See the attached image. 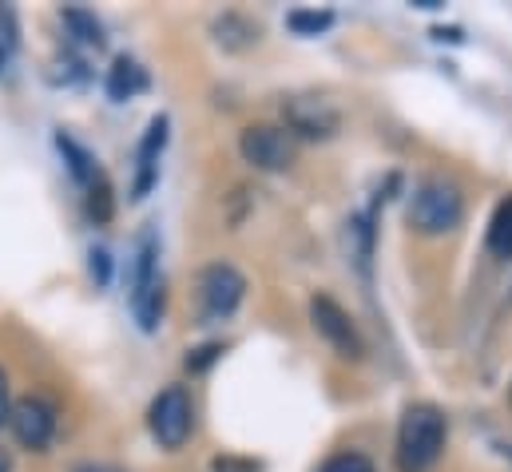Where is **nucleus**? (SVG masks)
<instances>
[{
	"mask_svg": "<svg viewBox=\"0 0 512 472\" xmlns=\"http://www.w3.org/2000/svg\"><path fill=\"white\" fill-rule=\"evenodd\" d=\"M128 302L143 334H155L163 326L167 290H163V270H159V235H155V227H143L135 235V246H131Z\"/></svg>",
	"mask_w": 512,
	"mask_h": 472,
	"instance_id": "obj_1",
	"label": "nucleus"
},
{
	"mask_svg": "<svg viewBox=\"0 0 512 472\" xmlns=\"http://www.w3.org/2000/svg\"><path fill=\"white\" fill-rule=\"evenodd\" d=\"M445 413L437 405H409L397 425V469L401 472H429L445 453Z\"/></svg>",
	"mask_w": 512,
	"mask_h": 472,
	"instance_id": "obj_2",
	"label": "nucleus"
},
{
	"mask_svg": "<svg viewBox=\"0 0 512 472\" xmlns=\"http://www.w3.org/2000/svg\"><path fill=\"white\" fill-rule=\"evenodd\" d=\"M461 219H465V195L457 183L437 179V175L417 183V191L409 199V227L417 235H449L461 227Z\"/></svg>",
	"mask_w": 512,
	"mask_h": 472,
	"instance_id": "obj_3",
	"label": "nucleus"
},
{
	"mask_svg": "<svg viewBox=\"0 0 512 472\" xmlns=\"http://www.w3.org/2000/svg\"><path fill=\"white\" fill-rule=\"evenodd\" d=\"M247 294V278L231 266V262H211L199 270L195 278V306H199V322L203 326H219L227 322Z\"/></svg>",
	"mask_w": 512,
	"mask_h": 472,
	"instance_id": "obj_4",
	"label": "nucleus"
},
{
	"mask_svg": "<svg viewBox=\"0 0 512 472\" xmlns=\"http://www.w3.org/2000/svg\"><path fill=\"white\" fill-rule=\"evenodd\" d=\"M147 429L155 437L159 449L167 453H179L191 433H195V401L187 393V385H167L155 393L151 409H147Z\"/></svg>",
	"mask_w": 512,
	"mask_h": 472,
	"instance_id": "obj_5",
	"label": "nucleus"
},
{
	"mask_svg": "<svg viewBox=\"0 0 512 472\" xmlns=\"http://www.w3.org/2000/svg\"><path fill=\"white\" fill-rule=\"evenodd\" d=\"M8 429L16 437L20 449L28 453H48V445L56 441V429H60V413L48 397H20L12 401V413H8Z\"/></svg>",
	"mask_w": 512,
	"mask_h": 472,
	"instance_id": "obj_6",
	"label": "nucleus"
},
{
	"mask_svg": "<svg viewBox=\"0 0 512 472\" xmlns=\"http://www.w3.org/2000/svg\"><path fill=\"white\" fill-rule=\"evenodd\" d=\"M239 151L255 171H286L294 163L298 139L278 123H251L239 135Z\"/></svg>",
	"mask_w": 512,
	"mask_h": 472,
	"instance_id": "obj_7",
	"label": "nucleus"
},
{
	"mask_svg": "<svg viewBox=\"0 0 512 472\" xmlns=\"http://www.w3.org/2000/svg\"><path fill=\"white\" fill-rule=\"evenodd\" d=\"M310 318H314V330L338 350V357H346V361H362L366 342H362L354 318H350L330 294H318V298L310 302Z\"/></svg>",
	"mask_w": 512,
	"mask_h": 472,
	"instance_id": "obj_8",
	"label": "nucleus"
},
{
	"mask_svg": "<svg viewBox=\"0 0 512 472\" xmlns=\"http://www.w3.org/2000/svg\"><path fill=\"white\" fill-rule=\"evenodd\" d=\"M282 119H286V131L294 139H330L342 127L338 108L322 96H290L282 104Z\"/></svg>",
	"mask_w": 512,
	"mask_h": 472,
	"instance_id": "obj_9",
	"label": "nucleus"
},
{
	"mask_svg": "<svg viewBox=\"0 0 512 472\" xmlns=\"http://www.w3.org/2000/svg\"><path fill=\"white\" fill-rule=\"evenodd\" d=\"M167 147V116H155L147 123L139 151H135V179H131V199H147L159 183V159Z\"/></svg>",
	"mask_w": 512,
	"mask_h": 472,
	"instance_id": "obj_10",
	"label": "nucleus"
},
{
	"mask_svg": "<svg viewBox=\"0 0 512 472\" xmlns=\"http://www.w3.org/2000/svg\"><path fill=\"white\" fill-rule=\"evenodd\" d=\"M104 88H108V100L124 104L135 92L147 88V76H143V68H139L131 56H116V64L108 68V84H104Z\"/></svg>",
	"mask_w": 512,
	"mask_h": 472,
	"instance_id": "obj_11",
	"label": "nucleus"
},
{
	"mask_svg": "<svg viewBox=\"0 0 512 472\" xmlns=\"http://www.w3.org/2000/svg\"><path fill=\"white\" fill-rule=\"evenodd\" d=\"M56 147H60V155H64V163H68V171H72V179H76V183L92 187L96 179H104V171L96 167L92 151H88V147H80L68 131H60V135H56Z\"/></svg>",
	"mask_w": 512,
	"mask_h": 472,
	"instance_id": "obj_12",
	"label": "nucleus"
},
{
	"mask_svg": "<svg viewBox=\"0 0 512 472\" xmlns=\"http://www.w3.org/2000/svg\"><path fill=\"white\" fill-rule=\"evenodd\" d=\"M64 16V28H68V36L80 44V48H104L108 44V36H104V24L96 20V12H88V8H64L60 12Z\"/></svg>",
	"mask_w": 512,
	"mask_h": 472,
	"instance_id": "obj_13",
	"label": "nucleus"
},
{
	"mask_svg": "<svg viewBox=\"0 0 512 472\" xmlns=\"http://www.w3.org/2000/svg\"><path fill=\"white\" fill-rule=\"evenodd\" d=\"M489 250L497 258H509L512 254V195L493 211V223H489Z\"/></svg>",
	"mask_w": 512,
	"mask_h": 472,
	"instance_id": "obj_14",
	"label": "nucleus"
},
{
	"mask_svg": "<svg viewBox=\"0 0 512 472\" xmlns=\"http://www.w3.org/2000/svg\"><path fill=\"white\" fill-rule=\"evenodd\" d=\"M330 24H334V12H330V8H294V12L286 16V28L298 32V36H318V32H326Z\"/></svg>",
	"mask_w": 512,
	"mask_h": 472,
	"instance_id": "obj_15",
	"label": "nucleus"
},
{
	"mask_svg": "<svg viewBox=\"0 0 512 472\" xmlns=\"http://www.w3.org/2000/svg\"><path fill=\"white\" fill-rule=\"evenodd\" d=\"M350 246H354V258H358L362 274H370V258H374V227H370V215L350 219Z\"/></svg>",
	"mask_w": 512,
	"mask_h": 472,
	"instance_id": "obj_16",
	"label": "nucleus"
},
{
	"mask_svg": "<svg viewBox=\"0 0 512 472\" xmlns=\"http://www.w3.org/2000/svg\"><path fill=\"white\" fill-rule=\"evenodd\" d=\"M112 211H116L112 187H108V179H96V183L88 187V219H92V223H108Z\"/></svg>",
	"mask_w": 512,
	"mask_h": 472,
	"instance_id": "obj_17",
	"label": "nucleus"
},
{
	"mask_svg": "<svg viewBox=\"0 0 512 472\" xmlns=\"http://www.w3.org/2000/svg\"><path fill=\"white\" fill-rule=\"evenodd\" d=\"M318 472H374V461L362 453H334Z\"/></svg>",
	"mask_w": 512,
	"mask_h": 472,
	"instance_id": "obj_18",
	"label": "nucleus"
},
{
	"mask_svg": "<svg viewBox=\"0 0 512 472\" xmlns=\"http://www.w3.org/2000/svg\"><path fill=\"white\" fill-rule=\"evenodd\" d=\"M88 258H92V262H88V266H92V278H96L100 286H108V282H112V254H108L104 246H96Z\"/></svg>",
	"mask_w": 512,
	"mask_h": 472,
	"instance_id": "obj_19",
	"label": "nucleus"
},
{
	"mask_svg": "<svg viewBox=\"0 0 512 472\" xmlns=\"http://www.w3.org/2000/svg\"><path fill=\"white\" fill-rule=\"evenodd\" d=\"M219 354H223V346H203V350H195V354L187 357V369H195V373H199V369H207Z\"/></svg>",
	"mask_w": 512,
	"mask_h": 472,
	"instance_id": "obj_20",
	"label": "nucleus"
},
{
	"mask_svg": "<svg viewBox=\"0 0 512 472\" xmlns=\"http://www.w3.org/2000/svg\"><path fill=\"white\" fill-rule=\"evenodd\" d=\"M8 413H12V393H8V373L0 369V425H8Z\"/></svg>",
	"mask_w": 512,
	"mask_h": 472,
	"instance_id": "obj_21",
	"label": "nucleus"
},
{
	"mask_svg": "<svg viewBox=\"0 0 512 472\" xmlns=\"http://www.w3.org/2000/svg\"><path fill=\"white\" fill-rule=\"evenodd\" d=\"M215 472H255V465H247V461H215Z\"/></svg>",
	"mask_w": 512,
	"mask_h": 472,
	"instance_id": "obj_22",
	"label": "nucleus"
},
{
	"mask_svg": "<svg viewBox=\"0 0 512 472\" xmlns=\"http://www.w3.org/2000/svg\"><path fill=\"white\" fill-rule=\"evenodd\" d=\"M72 472H128V469H116V465H96V461H84V465H76Z\"/></svg>",
	"mask_w": 512,
	"mask_h": 472,
	"instance_id": "obj_23",
	"label": "nucleus"
},
{
	"mask_svg": "<svg viewBox=\"0 0 512 472\" xmlns=\"http://www.w3.org/2000/svg\"><path fill=\"white\" fill-rule=\"evenodd\" d=\"M0 472H12V461H8V453L0 449Z\"/></svg>",
	"mask_w": 512,
	"mask_h": 472,
	"instance_id": "obj_24",
	"label": "nucleus"
},
{
	"mask_svg": "<svg viewBox=\"0 0 512 472\" xmlns=\"http://www.w3.org/2000/svg\"><path fill=\"white\" fill-rule=\"evenodd\" d=\"M4 52H8V48H4V44H0V64H4Z\"/></svg>",
	"mask_w": 512,
	"mask_h": 472,
	"instance_id": "obj_25",
	"label": "nucleus"
}]
</instances>
